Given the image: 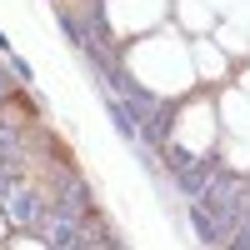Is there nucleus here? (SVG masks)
<instances>
[{"mask_svg": "<svg viewBox=\"0 0 250 250\" xmlns=\"http://www.w3.org/2000/svg\"><path fill=\"white\" fill-rule=\"evenodd\" d=\"M0 205H5V215H10L15 230H40V225H45V215H50L45 195H40L30 180H15V185H10V195L0 200Z\"/></svg>", "mask_w": 250, "mask_h": 250, "instance_id": "nucleus-3", "label": "nucleus"}, {"mask_svg": "<svg viewBox=\"0 0 250 250\" xmlns=\"http://www.w3.org/2000/svg\"><path fill=\"white\" fill-rule=\"evenodd\" d=\"M190 225H195V235L205 240V245H225V230H220V220L205 210L200 200H190Z\"/></svg>", "mask_w": 250, "mask_h": 250, "instance_id": "nucleus-5", "label": "nucleus"}, {"mask_svg": "<svg viewBox=\"0 0 250 250\" xmlns=\"http://www.w3.org/2000/svg\"><path fill=\"white\" fill-rule=\"evenodd\" d=\"M165 160H170L175 185H180V195H185V200H200V195H205V185H210V175L220 170L215 155H185L180 145H165Z\"/></svg>", "mask_w": 250, "mask_h": 250, "instance_id": "nucleus-2", "label": "nucleus"}, {"mask_svg": "<svg viewBox=\"0 0 250 250\" xmlns=\"http://www.w3.org/2000/svg\"><path fill=\"white\" fill-rule=\"evenodd\" d=\"M55 205H60V210H70V215H90V190H85V180H80V175H65V180H60Z\"/></svg>", "mask_w": 250, "mask_h": 250, "instance_id": "nucleus-4", "label": "nucleus"}, {"mask_svg": "<svg viewBox=\"0 0 250 250\" xmlns=\"http://www.w3.org/2000/svg\"><path fill=\"white\" fill-rule=\"evenodd\" d=\"M200 205L220 220L225 240H230V235H235V225L250 215V185H245L235 170H215L210 185H205V195H200Z\"/></svg>", "mask_w": 250, "mask_h": 250, "instance_id": "nucleus-1", "label": "nucleus"}, {"mask_svg": "<svg viewBox=\"0 0 250 250\" xmlns=\"http://www.w3.org/2000/svg\"><path fill=\"white\" fill-rule=\"evenodd\" d=\"M0 50H5V55H10V40H5V35H0Z\"/></svg>", "mask_w": 250, "mask_h": 250, "instance_id": "nucleus-7", "label": "nucleus"}, {"mask_svg": "<svg viewBox=\"0 0 250 250\" xmlns=\"http://www.w3.org/2000/svg\"><path fill=\"white\" fill-rule=\"evenodd\" d=\"M10 70H15V80H30V65H25L20 55H10Z\"/></svg>", "mask_w": 250, "mask_h": 250, "instance_id": "nucleus-6", "label": "nucleus"}]
</instances>
